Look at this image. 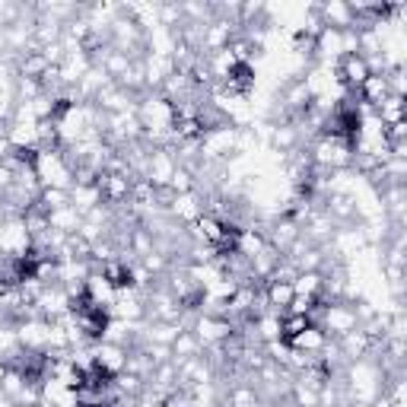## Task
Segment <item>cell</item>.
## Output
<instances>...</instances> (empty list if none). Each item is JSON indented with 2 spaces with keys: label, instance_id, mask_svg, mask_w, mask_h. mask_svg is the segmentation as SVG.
I'll return each instance as SVG.
<instances>
[{
  "label": "cell",
  "instance_id": "cell-2",
  "mask_svg": "<svg viewBox=\"0 0 407 407\" xmlns=\"http://www.w3.org/2000/svg\"><path fill=\"white\" fill-rule=\"evenodd\" d=\"M271 302H274V306H286V302H293V283H274V286H271Z\"/></svg>",
  "mask_w": 407,
  "mask_h": 407
},
{
  "label": "cell",
  "instance_id": "cell-3",
  "mask_svg": "<svg viewBox=\"0 0 407 407\" xmlns=\"http://www.w3.org/2000/svg\"><path fill=\"white\" fill-rule=\"evenodd\" d=\"M0 373H3V369H0Z\"/></svg>",
  "mask_w": 407,
  "mask_h": 407
},
{
  "label": "cell",
  "instance_id": "cell-1",
  "mask_svg": "<svg viewBox=\"0 0 407 407\" xmlns=\"http://www.w3.org/2000/svg\"><path fill=\"white\" fill-rule=\"evenodd\" d=\"M344 74H347V80H357V83H366V76H369V70H366L363 58H357V54H347V58H344Z\"/></svg>",
  "mask_w": 407,
  "mask_h": 407
}]
</instances>
